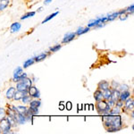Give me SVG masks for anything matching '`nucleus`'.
I'll list each match as a JSON object with an SVG mask.
<instances>
[{
  "label": "nucleus",
  "instance_id": "42",
  "mask_svg": "<svg viewBox=\"0 0 134 134\" xmlns=\"http://www.w3.org/2000/svg\"><path fill=\"white\" fill-rule=\"evenodd\" d=\"M42 10H43V8H42V7H40V8L38 9V12H41Z\"/></svg>",
  "mask_w": 134,
  "mask_h": 134
},
{
  "label": "nucleus",
  "instance_id": "31",
  "mask_svg": "<svg viewBox=\"0 0 134 134\" xmlns=\"http://www.w3.org/2000/svg\"><path fill=\"white\" fill-rule=\"evenodd\" d=\"M117 90L121 92V91H124V90H129L130 87H129L128 85H127V84H120Z\"/></svg>",
  "mask_w": 134,
  "mask_h": 134
},
{
  "label": "nucleus",
  "instance_id": "6",
  "mask_svg": "<svg viewBox=\"0 0 134 134\" xmlns=\"http://www.w3.org/2000/svg\"><path fill=\"white\" fill-rule=\"evenodd\" d=\"M28 94L31 97V98H40V92L38 90V88L32 85L28 88Z\"/></svg>",
  "mask_w": 134,
  "mask_h": 134
},
{
  "label": "nucleus",
  "instance_id": "2",
  "mask_svg": "<svg viewBox=\"0 0 134 134\" xmlns=\"http://www.w3.org/2000/svg\"><path fill=\"white\" fill-rule=\"evenodd\" d=\"M95 107H96V109L98 111V114H100V115H107V114H109V111L111 110V107L107 104V101L105 100V99L98 101Z\"/></svg>",
  "mask_w": 134,
  "mask_h": 134
},
{
  "label": "nucleus",
  "instance_id": "34",
  "mask_svg": "<svg viewBox=\"0 0 134 134\" xmlns=\"http://www.w3.org/2000/svg\"><path fill=\"white\" fill-rule=\"evenodd\" d=\"M23 68L21 67H17L15 70L14 71V75H13V77H17L18 75H20L21 72H23Z\"/></svg>",
  "mask_w": 134,
  "mask_h": 134
},
{
  "label": "nucleus",
  "instance_id": "29",
  "mask_svg": "<svg viewBox=\"0 0 134 134\" xmlns=\"http://www.w3.org/2000/svg\"><path fill=\"white\" fill-rule=\"evenodd\" d=\"M35 14H36V12H29V13H27V14H25L24 15L21 16V20H25V19H28V18H30V17L34 16Z\"/></svg>",
  "mask_w": 134,
  "mask_h": 134
},
{
  "label": "nucleus",
  "instance_id": "26",
  "mask_svg": "<svg viewBox=\"0 0 134 134\" xmlns=\"http://www.w3.org/2000/svg\"><path fill=\"white\" fill-rule=\"evenodd\" d=\"M34 63H35V62H34L33 58H30V59H27L24 63H23V68H28L29 66L32 65Z\"/></svg>",
  "mask_w": 134,
  "mask_h": 134
},
{
  "label": "nucleus",
  "instance_id": "16",
  "mask_svg": "<svg viewBox=\"0 0 134 134\" xmlns=\"http://www.w3.org/2000/svg\"><path fill=\"white\" fill-rule=\"evenodd\" d=\"M119 97H120V91L118 90H112V94H111V100H113L114 102H116V101L119 99Z\"/></svg>",
  "mask_w": 134,
  "mask_h": 134
},
{
  "label": "nucleus",
  "instance_id": "12",
  "mask_svg": "<svg viewBox=\"0 0 134 134\" xmlns=\"http://www.w3.org/2000/svg\"><path fill=\"white\" fill-rule=\"evenodd\" d=\"M131 91H130V90H124V91H121L120 92V97H119V99L124 102L126 99H128L129 98H131Z\"/></svg>",
  "mask_w": 134,
  "mask_h": 134
},
{
  "label": "nucleus",
  "instance_id": "3",
  "mask_svg": "<svg viewBox=\"0 0 134 134\" xmlns=\"http://www.w3.org/2000/svg\"><path fill=\"white\" fill-rule=\"evenodd\" d=\"M32 85V79L29 77H26L23 81L16 82V90H20V91H27L29 88Z\"/></svg>",
  "mask_w": 134,
  "mask_h": 134
},
{
  "label": "nucleus",
  "instance_id": "30",
  "mask_svg": "<svg viewBox=\"0 0 134 134\" xmlns=\"http://www.w3.org/2000/svg\"><path fill=\"white\" fill-rule=\"evenodd\" d=\"M61 47H62V45H60V44L55 45V46H53V47H50L49 51H50L51 53H55V52H57L58 50H59V49H61Z\"/></svg>",
  "mask_w": 134,
  "mask_h": 134
},
{
  "label": "nucleus",
  "instance_id": "7",
  "mask_svg": "<svg viewBox=\"0 0 134 134\" xmlns=\"http://www.w3.org/2000/svg\"><path fill=\"white\" fill-rule=\"evenodd\" d=\"M75 37H76L75 32H69V33H67V34L64 35V38H63V40H62V43H63V44H67V43H70L71 41H72V40H74Z\"/></svg>",
  "mask_w": 134,
  "mask_h": 134
},
{
  "label": "nucleus",
  "instance_id": "5",
  "mask_svg": "<svg viewBox=\"0 0 134 134\" xmlns=\"http://www.w3.org/2000/svg\"><path fill=\"white\" fill-rule=\"evenodd\" d=\"M11 129H12V126H11V124L7 118L4 117L3 119L0 120V130H1L2 133H5V131H9Z\"/></svg>",
  "mask_w": 134,
  "mask_h": 134
},
{
  "label": "nucleus",
  "instance_id": "13",
  "mask_svg": "<svg viewBox=\"0 0 134 134\" xmlns=\"http://www.w3.org/2000/svg\"><path fill=\"white\" fill-rule=\"evenodd\" d=\"M30 107H35V108H40V107L41 105V101L38 98H32L30 101Z\"/></svg>",
  "mask_w": 134,
  "mask_h": 134
},
{
  "label": "nucleus",
  "instance_id": "32",
  "mask_svg": "<svg viewBox=\"0 0 134 134\" xmlns=\"http://www.w3.org/2000/svg\"><path fill=\"white\" fill-rule=\"evenodd\" d=\"M119 85H120V83L117 82L116 81H112L111 82H110V88H111L112 90H117Z\"/></svg>",
  "mask_w": 134,
  "mask_h": 134
},
{
  "label": "nucleus",
  "instance_id": "18",
  "mask_svg": "<svg viewBox=\"0 0 134 134\" xmlns=\"http://www.w3.org/2000/svg\"><path fill=\"white\" fill-rule=\"evenodd\" d=\"M11 0H0V14L9 5Z\"/></svg>",
  "mask_w": 134,
  "mask_h": 134
},
{
  "label": "nucleus",
  "instance_id": "17",
  "mask_svg": "<svg viewBox=\"0 0 134 134\" xmlns=\"http://www.w3.org/2000/svg\"><path fill=\"white\" fill-rule=\"evenodd\" d=\"M121 113H122V108L114 105V107H112L111 110L109 111L108 114H111V115H117V114H121Z\"/></svg>",
  "mask_w": 134,
  "mask_h": 134
},
{
  "label": "nucleus",
  "instance_id": "25",
  "mask_svg": "<svg viewBox=\"0 0 134 134\" xmlns=\"http://www.w3.org/2000/svg\"><path fill=\"white\" fill-rule=\"evenodd\" d=\"M5 117L8 119V121H9V122L11 124V126H12V128H14V127L17 126V124H17L16 120L14 117H12V116H10V115H6Z\"/></svg>",
  "mask_w": 134,
  "mask_h": 134
},
{
  "label": "nucleus",
  "instance_id": "35",
  "mask_svg": "<svg viewBox=\"0 0 134 134\" xmlns=\"http://www.w3.org/2000/svg\"><path fill=\"white\" fill-rule=\"evenodd\" d=\"M6 116V111L5 108H3V107H0V120L1 119H3L4 117H5Z\"/></svg>",
  "mask_w": 134,
  "mask_h": 134
},
{
  "label": "nucleus",
  "instance_id": "28",
  "mask_svg": "<svg viewBox=\"0 0 134 134\" xmlns=\"http://www.w3.org/2000/svg\"><path fill=\"white\" fill-rule=\"evenodd\" d=\"M31 99H32V98H31V97L30 96L29 94H27V95H25V96L23 97V98H21V102H23V104H29V103H30V101H31Z\"/></svg>",
  "mask_w": 134,
  "mask_h": 134
},
{
  "label": "nucleus",
  "instance_id": "24",
  "mask_svg": "<svg viewBox=\"0 0 134 134\" xmlns=\"http://www.w3.org/2000/svg\"><path fill=\"white\" fill-rule=\"evenodd\" d=\"M119 16V12H115V13H112V14H109L107 15V21H111L115 20L116 18H118Z\"/></svg>",
  "mask_w": 134,
  "mask_h": 134
},
{
  "label": "nucleus",
  "instance_id": "8",
  "mask_svg": "<svg viewBox=\"0 0 134 134\" xmlns=\"http://www.w3.org/2000/svg\"><path fill=\"white\" fill-rule=\"evenodd\" d=\"M14 119L16 120V122L18 124H24L26 122H28L27 118H26V116L24 115V114H20V113H18V112H16L15 113Z\"/></svg>",
  "mask_w": 134,
  "mask_h": 134
},
{
  "label": "nucleus",
  "instance_id": "23",
  "mask_svg": "<svg viewBox=\"0 0 134 134\" xmlns=\"http://www.w3.org/2000/svg\"><path fill=\"white\" fill-rule=\"evenodd\" d=\"M26 77H28L27 76V73H25V72H21L20 75H18L17 77H13V81L14 82H18V81H23L24 78H26Z\"/></svg>",
  "mask_w": 134,
  "mask_h": 134
},
{
  "label": "nucleus",
  "instance_id": "9",
  "mask_svg": "<svg viewBox=\"0 0 134 134\" xmlns=\"http://www.w3.org/2000/svg\"><path fill=\"white\" fill-rule=\"evenodd\" d=\"M27 94H28V90H27V91H20V90H16L15 93H14V95L13 100H14V101L21 100V99Z\"/></svg>",
  "mask_w": 134,
  "mask_h": 134
},
{
  "label": "nucleus",
  "instance_id": "40",
  "mask_svg": "<svg viewBox=\"0 0 134 134\" xmlns=\"http://www.w3.org/2000/svg\"><path fill=\"white\" fill-rule=\"evenodd\" d=\"M64 109H65V105H63V103H61L59 105V110L63 111V110H64Z\"/></svg>",
  "mask_w": 134,
  "mask_h": 134
},
{
  "label": "nucleus",
  "instance_id": "38",
  "mask_svg": "<svg viewBox=\"0 0 134 134\" xmlns=\"http://www.w3.org/2000/svg\"><path fill=\"white\" fill-rule=\"evenodd\" d=\"M107 104H108L109 107H111V108H112V107H114V105H115V102H114V101H113V100H111V99L107 100Z\"/></svg>",
  "mask_w": 134,
  "mask_h": 134
},
{
  "label": "nucleus",
  "instance_id": "15",
  "mask_svg": "<svg viewBox=\"0 0 134 134\" xmlns=\"http://www.w3.org/2000/svg\"><path fill=\"white\" fill-rule=\"evenodd\" d=\"M21 28V25L20 23H17L16 21V23H12V25H11V27H10L11 32H12V33H14V32L19 31Z\"/></svg>",
  "mask_w": 134,
  "mask_h": 134
},
{
  "label": "nucleus",
  "instance_id": "22",
  "mask_svg": "<svg viewBox=\"0 0 134 134\" xmlns=\"http://www.w3.org/2000/svg\"><path fill=\"white\" fill-rule=\"evenodd\" d=\"M16 110L18 113L23 114L24 115L28 114V107H25V105H18V107H16Z\"/></svg>",
  "mask_w": 134,
  "mask_h": 134
},
{
  "label": "nucleus",
  "instance_id": "41",
  "mask_svg": "<svg viewBox=\"0 0 134 134\" xmlns=\"http://www.w3.org/2000/svg\"><path fill=\"white\" fill-rule=\"evenodd\" d=\"M52 2V0H45L44 1V5H49V4H50Z\"/></svg>",
  "mask_w": 134,
  "mask_h": 134
},
{
  "label": "nucleus",
  "instance_id": "1",
  "mask_svg": "<svg viewBox=\"0 0 134 134\" xmlns=\"http://www.w3.org/2000/svg\"><path fill=\"white\" fill-rule=\"evenodd\" d=\"M102 122L107 132H116L124 128V122L121 114L102 115Z\"/></svg>",
  "mask_w": 134,
  "mask_h": 134
},
{
  "label": "nucleus",
  "instance_id": "14",
  "mask_svg": "<svg viewBox=\"0 0 134 134\" xmlns=\"http://www.w3.org/2000/svg\"><path fill=\"white\" fill-rule=\"evenodd\" d=\"M47 57H48V54L47 53H41V54H40V55L34 57L33 59L35 63H38V62H41L43 60H45Z\"/></svg>",
  "mask_w": 134,
  "mask_h": 134
},
{
  "label": "nucleus",
  "instance_id": "10",
  "mask_svg": "<svg viewBox=\"0 0 134 134\" xmlns=\"http://www.w3.org/2000/svg\"><path fill=\"white\" fill-rule=\"evenodd\" d=\"M109 88H110V82L107 81H101L98 84V90H101V91H104V90H107Z\"/></svg>",
  "mask_w": 134,
  "mask_h": 134
},
{
  "label": "nucleus",
  "instance_id": "33",
  "mask_svg": "<svg viewBox=\"0 0 134 134\" xmlns=\"http://www.w3.org/2000/svg\"><path fill=\"white\" fill-rule=\"evenodd\" d=\"M133 12H134V5L133 4L125 9V13H126L127 14H129V15L130 14H133Z\"/></svg>",
  "mask_w": 134,
  "mask_h": 134
},
{
  "label": "nucleus",
  "instance_id": "44",
  "mask_svg": "<svg viewBox=\"0 0 134 134\" xmlns=\"http://www.w3.org/2000/svg\"><path fill=\"white\" fill-rule=\"evenodd\" d=\"M0 94H1V91H0Z\"/></svg>",
  "mask_w": 134,
  "mask_h": 134
},
{
  "label": "nucleus",
  "instance_id": "11",
  "mask_svg": "<svg viewBox=\"0 0 134 134\" xmlns=\"http://www.w3.org/2000/svg\"><path fill=\"white\" fill-rule=\"evenodd\" d=\"M16 91V88L15 87H10L6 90V93H5V98L9 100H13V98H14V93Z\"/></svg>",
  "mask_w": 134,
  "mask_h": 134
},
{
  "label": "nucleus",
  "instance_id": "43",
  "mask_svg": "<svg viewBox=\"0 0 134 134\" xmlns=\"http://www.w3.org/2000/svg\"><path fill=\"white\" fill-rule=\"evenodd\" d=\"M0 133H2V131H1V130H0Z\"/></svg>",
  "mask_w": 134,
  "mask_h": 134
},
{
  "label": "nucleus",
  "instance_id": "4",
  "mask_svg": "<svg viewBox=\"0 0 134 134\" xmlns=\"http://www.w3.org/2000/svg\"><path fill=\"white\" fill-rule=\"evenodd\" d=\"M134 109V100L132 98H129L124 102V107L122 108V112L131 113Z\"/></svg>",
  "mask_w": 134,
  "mask_h": 134
},
{
  "label": "nucleus",
  "instance_id": "27",
  "mask_svg": "<svg viewBox=\"0 0 134 134\" xmlns=\"http://www.w3.org/2000/svg\"><path fill=\"white\" fill-rule=\"evenodd\" d=\"M58 14H59V12H57H57H55V13H53V14H50V15H48L47 17H46V18L44 19V21H42V23H47V21H49L51 20V19H53L55 16H57Z\"/></svg>",
  "mask_w": 134,
  "mask_h": 134
},
{
  "label": "nucleus",
  "instance_id": "39",
  "mask_svg": "<svg viewBox=\"0 0 134 134\" xmlns=\"http://www.w3.org/2000/svg\"><path fill=\"white\" fill-rule=\"evenodd\" d=\"M72 102H67L66 103V105H65V108L67 110H69L70 111L71 109H72Z\"/></svg>",
  "mask_w": 134,
  "mask_h": 134
},
{
  "label": "nucleus",
  "instance_id": "21",
  "mask_svg": "<svg viewBox=\"0 0 134 134\" xmlns=\"http://www.w3.org/2000/svg\"><path fill=\"white\" fill-rule=\"evenodd\" d=\"M90 31V28H88V27H86V28L81 27V28H79L76 31H75V34L78 36H81V35H82V34L87 33V32Z\"/></svg>",
  "mask_w": 134,
  "mask_h": 134
},
{
  "label": "nucleus",
  "instance_id": "37",
  "mask_svg": "<svg viewBox=\"0 0 134 134\" xmlns=\"http://www.w3.org/2000/svg\"><path fill=\"white\" fill-rule=\"evenodd\" d=\"M115 105H116V107H120V108H122V107H124V101L118 99V100L115 102Z\"/></svg>",
  "mask_w": 134,
  "mask_h": 134
},
{
  "label": "nucleus",
  "instance_id": "36",
  "mask_svg": "<svg viewBox=\"0 0 134 134\" xmlns=\"http://www.w3.org/2000/svg\"><path fill=\"white\" fill-rule=\"evenodd\" d=\"M128 17H129V14H120V15L118 16V18H119V20H121V21H125L126 19H128Z\"/></svg>",
  "mask_w": 134,
  "mask_h": 134
},
{
  "label": "nucleus",
  "instance_id": "19",
  "mask_svg": "<svg viewBox=\"0 0 134 134\" xmlns=\"http://www.w3.org/2000/svg\"><path fill=\"white\" fill-rule=\"evenodd\" d=\"M94 98H95V101H96V102L104 99L103 98V92L99 90H97L96 91L94 92Z\"/></svg>",
  "mask_w": 134,
  "mask_h": 134
},
{
  "label": "nucleus",
  "instance_id": "20",
  "mask_svg": "<svg viewBox=\"0 0 134 134\" xmlns=\"http://www.w3.org/2000/svg\"><path fill=\"white\" fill-rule=\"evenodd\" d=\"M103 92V98L105 99V100H109L110 98H111V94H112V88H107V90H104Z\"/></svg>",
  "mask_w": 134,
  "mask_h": 134
}]
</instances>
